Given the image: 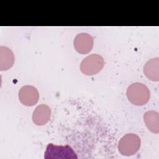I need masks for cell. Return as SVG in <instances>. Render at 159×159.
Returning a JSON list of instances; mask_svg holds the SVG:
<instances>
[{
	"mask_svg": "<svg viewBox=\"0 0 159 159\" xmlns=\"http://www.w3.org/2000/svg\"><path fill=\"white\" fill-rule=\"evenodd\" d=\"M127 96L129 101L134 105L143 106L149 100L150 93L147 86L142 83H134L127 89Z\"/></svg>",
	"mask_w": 159,
	"mask_h": 159,
	"instance_id": "1",
	"label": "cell"
},
{
	"mask_svg": "<svg viewBox=\"0 0 159 159\" xmlns=\"http://www.w3.org/2000/svg\"><path fill=\"white\" fill-rule=\"evenodd\" d=\"M140 143V139L138 135L132 133L127 134L119 140L118 149L122 155L131 156L139 151Z\"/></svg>",
	"mask_w": 159,
	"mask_h": 159,
	"instance_id": "2",
	"label": "cell"
},
{
	"mask_svg": "<svg viewBox=\"0 0 159 159\" xmlns=\"http://www.w3.org/2000/svg\"><path fill=\"white\" fill-rule=\"evenodd\" d=\"M104 64V59L101 55L91 54L83 60L80 64V70L86 75H94L102 69Z\"/></svg>",
	"mask_w": 159,
	"mask_h": 159,
	"instance_id": "3",
	"label": "cell"
},
{
	"mask_svg": "<svg viewBox=\"0 0 159 159\" xmlns=\"http://www.w3.org/2000/svg\"><path fill=\"white\" fill-rule=\"evenodd\" d=\"M45 158H77V155L69 145L58 146L48 143L44 155Z\"/></svg>",
	"mask_w": 159,
	"mask_h": 159,
	"instance_id": "4",
	"label": "cell"
},
{
	"mask_svg": "<svg viewBox=\"0 0 159 159\" xmlns=\"http://www.w3.org/2000/svg\"><path fill=\"white\" fill-rule=\"evenodd\" d=\"M39 98V91L37 88L33 86H24L19 91V99L25 106H34L38 102Z\"/></svg>",
	"mask_w": 159,
	"mask_h": 159,
	"instance_id": "5",
	"label": "cell"
},
{
	"mask_svg": "<svg viewBox=\"0 0 159 159\" xmlns=\"http://www.w3.org/2000/svg\"><path fill=\"white\" fill-rule=\"evenodd\" d=\"M73 44L78 53L86 54L89 53L93 47V39L87 33H81L75 37Z\"/></svg>",
	"mask_w": 159,
	"mask_h": 159,
	"instance_id": "6",
	"label": "cell"
},
{
	"mask_svg": "<svg viewBox=\"0 0 159 159\" xmlns=\"http://www.w3.org/2000/svg\"><path fill=\"white\" fill-rule=\"evenodd\" d=\"M51 112V109L48 106L44 104L39 105L33 112V122L37 125L45 124L50 119Z\"/></svg>",
	"mask_w": 159,
	"mask_h": 159,
	"instance_id": "7",
	"label": "cell"
},
{
	"mask_svg": "<svg viewBox=\"0 0 159 159\" xmlns=\"http://www.w3.org/2000/svg\"><path fill=\"white\" fill-rule=\"evenodd\" d=\"M143 73L150 80H159V58L155 57L147 61L143 66Z\"/></svg>",
	"mask_w": 159,
	"mask_h": 159,
	"instance_id": "8",
	"label": "cell"
},
{
	"mask_svg": "<svg viewBox=\"0 0 159 159\" xmlns=\"http://www.w3.org/2000/svg\"><path fill=\"white\" fill-rule=\"evenodd\" d=\"M14 62V56L12 50L7 47H0V70L11 68Z\"/></svg>",
	"mask_w": 159,
	"mask_h": 159,
	"instance_id": "9",
	"label": "cell"
},
{
	"mask_svg": "<svg viewBox=\"0 0 159 159\" xmlns=\"http://www.w3.org/2000/svg\"><path fill=\"white\" fill-rule=\"evenodd\" d=\"M143 120L147 128L153 133L159 132V114L155 111H148L143 115Z\"/></svg>",
	"mask_w": 159,
	"mask_h": 159,
	"instance_id": "10",
	"label": "cell"
}]
</instances>
